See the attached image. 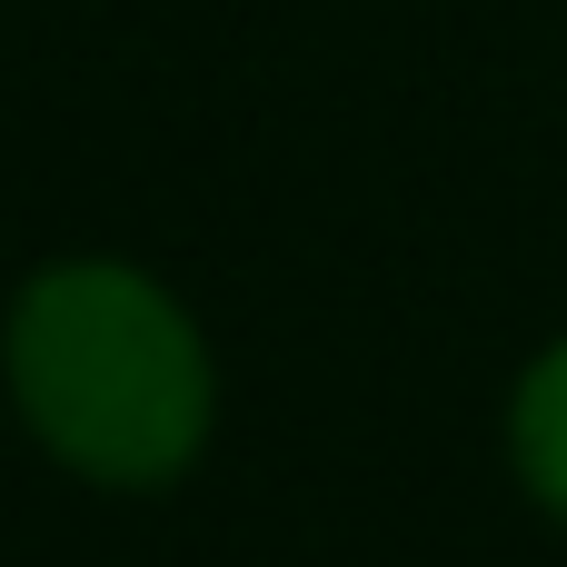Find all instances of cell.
<instances>
[{
    "label": "cell",
    "instance_id": "obj_1",
    "mask_svg": "<svg viewBox=\"0 0 567 567\" xmlns=\"http://www.w3.org/2000/svg\"><path fill=\"white\" fill-rule=\"evenodd\" d=\"M0 389L30 449L110 498L179 488L219 439V349L199 309L120 249H60L10 289Z\"/></svg>",
    "mask_w": 567,
    "mask_h": 567
},
{
    "label": "cell",
    "instance_id": "obj_2",
    "mask_svg": "<svg viewBox=\"0 0 567 567\" xmlns=\"http://www.w3.org/2000/svg\"><path fill=\"white\" fill-rule=\"evenodd\" d=\"M498 439H508V478L528 488V508L548 528H567V329L548 349H528V369L508 379Z\"/></svg>",
    "mask_w": 567,
    "mask_h": 567
}]
</instances>
